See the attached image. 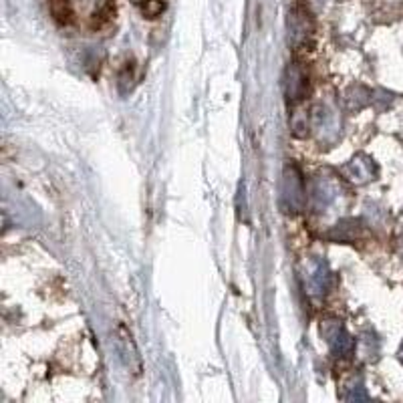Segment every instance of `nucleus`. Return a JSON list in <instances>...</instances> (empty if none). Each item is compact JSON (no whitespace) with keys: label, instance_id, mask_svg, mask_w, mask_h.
Masks as SVG:
<instances>
[{"label":"nucleus","instance_id":"f257e3e1","mask_svg":"<svg viewBox=\"0 0 403 403\" xmlns=\"http://www.w3.org/2000/svg\"><path fill=\"white\" fill-rule=\"evenodd\" d=\"M50 13L59 25H71L75 16L71 0H50Z\"/></svg>","mask_w":403,"mask_h":403}]
</instances>
